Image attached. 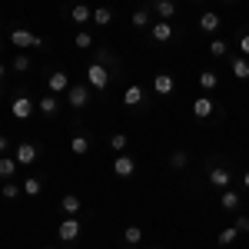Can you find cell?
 Instances as JSON below:
<instances>
[{
    "label": "cell",
    "mask_w": 249,
    "mask_h": 249,
    "mask_svg": "<svg viewBox=\"0 0 249 249\" xmlns=\"http://www.w3.org/2000/svg\"><path fill=\"white\" fill-rule=\"evenodd\" d=\"M47 87H50V93H57V96H60V93H67L73 83H70V77H67L63 70H53V73L47 77Z\"/></svg>",
    "instance_id": "12"
},
{
    "label": "cell",
    "mask_w": 249,
    "mask_h": 249,
    "mask_svg": "<svg viewBox=\"0 0 249 249\" xmlns=\"http://www.w3.org/2000/svg\"><path fill=\"white\" fill-rule=\"evenodd\" d=\"M7 150H10V140H7V136H0V156H7Z\"/></svg>",
    "instance_id": "38"
},
{
    "label": "cell",
    "mask_w": 249,
    "mask_h": 249,
    "mask_svg": "<svg viewBox=\"0 0 249 249\" xmlns=\"http://www.w3.org/2000/svg\"><path fill=\"white\" fill-rule=\"evenodd\" d=\"M226 3H236V0H226Z\"/></svg>",
    "instance_id": "44"
},
{
    "label": "cell",
    "mask_w": 249,
    "mask_h": 249,
    "mask_svg": "<svg viewBox=\"0 0 249 249\" xmlns=\"http://www.w3.org/2000/svg\"><path fill=\"white\" fill-rule=\"evenodd\" d=\"M230 70L236 80H249V60L246 57H232L230 60Z\"/></svg>",
    "instance_id": "23"
},
{
    "label": "cell",
    "mask_w": 249,
    "mask_h": 249,
    "mask_svg": "<svg viewBox=\"0 0 249 249\" xmlns=\"http://www.w3.org/2000/svg\"><path fill=\"white\" fill-rule=\"evenodd\" d=\"M123 243H126V246H140V243H143V230H140V226H126V230H123Z\"/></svg>",
    "instance_id": "28"
},
{
    "label": "cell",
    "mask_w": 249,
    "mask_h": 249,
    "mask_svg": "<svg viewBox=\"0 0 249 249\" xmlns=\"http://www.w3.org/2000/svg\"><path fill=\"white\" fill-rule=\"evenodd\" d=\"M236 47H239V57H246V60H249V34H243Z\"/></svg>",
    "instance_id": "36"
},
{
    "label": "cell",
    "mask_w": 249,
    "mask_h": 249,
    "mask_svg": "<svg viewBox=\"0 0 249 249\" xmlns=\"http://www.w3.org/2000/svg\"><path fill=\"white\" fill-rule=\"evenodd\" d=\"M73 43H77L80 50H90V47H96V40H93V34H90V30H80L77 37H73Z\"/></svg>",
    "instance_id": "33"
},
{
    "label": "cell",
    "mask_w": 249,
    "mask_h": 249,
    "mask_svg": "<svg viewBox=\"0 0 249 249\" xmlns=\"http://www.w3.org/2000/svg\"><path fill=\"white\" fill-rule=\"evenodd\" d=\"M3 47H7V43H3V37H0V50H3Z\"/></svg>",
    "instance_id": "41"
},
{
    "label": "cell",
    "mask_w": 249,
    "mask_h": 249,
    "mask_svg": "<svg viewBox=\"0 0 249 249\" xmlns=\"http://www.w3.org/2000/svg\"><path fill=\"white\" fill-rule=\"evenodd\" d=\"M153 90H156V96H170L173 90H176V80H173V73H156L153 77Z\"/></svg>",
    "instance_id": "13"
},
{
    "label": "cell",
    "mask_w": 249,
    "mask_h": 249,
    "mask_svg": "<svg viewBox=\"0 0 249 249\" xmlns=\"http://www.w3.org/2000/svg\"><path fill=\"white\" fill-rule=\"evenodd\" d=\"M143 100H146V96H143V87H140V83H130L126 93H123V103H126L130 110H136V107H143Z\"/></svg>",
    "instance_id": "16"
},
{
    "label": "cell",
    "mask_w": 249,
    "mask_h": 249,
    "mask_svg": "<svg viewBox=\"0 0 249 249\" xmlns=\"http://www.w3.org/2000/svg\"><path fill=\"white\" fill-rule=\"evenodd\" d=\"M0 96H3V83H0Z\"/></svg>",
    "instance_id": "42"
},
{
    "label": "cell",
    "mask_w": 249,
    "mask_h": 249,
    "mask_svg": "<svg viewBox=\"0 0 249 249\" xmlns=\"http://www.w3.org/2000/svg\"><path fill=\"white\" fill-rule=\"evenodd\" d=\"M126 146H130V136L126 133H113L110 136V150H113V153H123Z\"/></svg>",
    "instance_id": "32"
},
{
    "label": "cell",
    "mask_w": 249,
    "mask_h": 249,
    "mask_svg": "<svg viewBox=\"0 0 249 249\" xmlns=\"http://www.w3.org/2000/svg\"><path fill=\"white\" fill-rule=\"evenodd\" d=\"M239 203H243V196H239L236 190H219V206H223L226 213H236Z\"/></svg>",
    "instance_id": "17"
},
{
    "label": "cell",
    "mask_w": 249,
    "mask_h": 249,
    "mask_svg": "<svg viewBox=\"0 0 249 249\" xmlns=\"http://www.w3.org/2000/svg\"><path fill=\"white\" fill-rule=\"evenodd\" d=\"M186 163H190V153L186 150H173L170 153V170H186Z\"/></svg>",
    "instance_id": "27"
},
{
    "label": "cell",
    "mask_w": 249,
    "mask_h": 249,
    "mask_svg": "<svg viewBox=\"0 0 249 249\" xmlns=\"http://www.w3.org/2000/svg\"><path fill=\"white\" fill-rule=\"evenodd\" d=\"M136 30H143V27H150V10H133V17H130Z\"/></svg>",
    "instance_id": "34"
},
{
    "label": "cell",
    "mask_w": 249,
    "mask_h": 249,
    "mask_svg": "<svg viewBox=\"0 0 249 249\" xmlns=\"http://www.w3.org/2000/svg\"><path fill=\"white\" fill-rule=\"evenodd\" d=\"M243 186H246V190H249V170L243 173Z\"/></svg>",
    "instance_id": "39"
},
{
    "label": "cell",
    "mask_w": 249,
    "mask_h": 249,
    "mask_svg": "<svg viewBox=\"0 0 249 249\" xmlns=\"http://www.w3.org/2000/svg\"><path fill=\"white\" fill-rule=\"evenodd\" d=\"M20 186H23V196H40V190H43V179H40V176H27Z\"/></svg>",
    "instance_id": "26"
},
{
    "label": "cell",
    "mask_w": 249,
    "mask_h": 249,
    "mask_svg": "<svg viewBox=\"0 0 249 249\" xmlns=\"http://www.w3.org/2000/svg\"><path fill=\"white\" fill-rule=\"evenodd\" d=\"M219 23H223V17H219L216 10H206V14L199 17V30H203V34H216V30H219Z\"/></svg>",
    "instance_id": "19"
},
{
    "label": "cell",
    "mask_w": 249,
    "mask_h": 249,
    "mask_svg": "<svg viewBox=\"0 0 249 249\" xmlns=\"http://www.w3.org/2000/svg\"><path fill=\"white\" fill-rule=\"evenodd\" d=\"M63 100H67L73 110H83V107L90 103V83H73V87L63 93Z\"/></svg>",
    "instance_id": "2"
},
{
    "label": "cell",
    "mask_w": 249,
    "mask_h": 249,
    "mask_svg": "<svg viewBox=\"0 0 249 249\" xmlns=\"http://www.w3.org/2000/svg\"><path fill=\"white\" fill-rule=\"evenodd\" d=\"M232 183V173L226 166H210V186L213 190H230Z\"/></svg>",
    "instance_id": "9"
},
{
    "label": "cell",
    "mask_w": 249,
    "mask_h": 249,
    "mask_svg": "<svg viewBox=\"0 0 249 249\" xmlns=\"http://www.w3.org/2000/svg\"><path fill=\"white\" fill-rule=\"evenodd\" d=\"M60 210H63V216H77V213L83 210V203H80V196H73V193H67V196L60 199Z\"/></svg>",
    "instance_id": "20"
},
{
    "label": "cell",
    "mask_w": 249,
    "mask_h": 249,
    "mask_svg": "<svg viewBox=\"0 0 249 249\" xmlns=\"http://www.w3.org/2000/svg\"><path fill=\"white\" fill-rule=\"evenodd\" d=\"M226 53H230V43H226V37H213V40H210V57L223 60Z\"/></svg>",
    "instance_id": "24"
},
{
    "label": "cell",
    "mask_w": 249,
    "mask_h": 249,
    "mask_svg": "<svg viewBox=\"0 0 249 249\" xmlns=\"http://www.w3.org/2000/svg\"><path fill=\"white\" fill-rule=\"evenodd\" d=\"M93 63H103V67H107L110 73H116V70L123 67V60L116 57L110 47H93Z\"/></svg>",
    "instance_id": "5"
},
{
    "label": "cell",
    "mask_w": 249,
    "mask_h": 249,
    "mask_svg": "<svg viewBox=\"0 0 249 249\" xmlns=\"http://www.w3.org/2000/svg\"><path fill=\"white\" fill-rule=\"evenodd\" d=\"M196 83H199V87H203V90L210 93V90H216V87H219V73H216V70H199Z\"/></svg>",
    "instance_id": "21"
},
{
    "label": "cell",
    "mask_w": 249,
    "mask_h": 249,
    "mask_svg": "<svg viewBox=\"0 0 249 249\" xmlns=\"http://www.w3.org/2000/svg\"><path fill=\"white\" fill-rule=\"evenodd\" d=\"M156 20H173L176 17V0H153Z\"/></svg>",
    "instance_id": "18"
},
{
    "label": "cell",
    "mask_w": 249,
    "mask_h": 249,
    "mask_svg": "<svg viewBox=\"0 0 249 249\" xmlns=\"http://www.w3.org/2000/svg\"><path fill=\"white\" fill-rule=\"evenodd\" d=\"M47 249H57V246H47Z\"/></svg>",
    "instance_id": "45"
},
{
    "label": "cell",
    "mask_w": 249,
    "mask_h": 249,
    "mask_svg": "<svg viewBox=\"0 0 249 249\" xmlns=\"http://www.w3.org/2000/svg\"><path fill=\"white\" fill-rule=\"evenodd\" d=\"M34 110H37V100H30L27 93L14 96V103H10V116H14V120H30Z\"/></svg>",
    "instance_id": "3"
},
{
    "label": "cell",
    "mask_w": 249,
    "mask_h": 249,
    "mask_svg": "<svg viewBox=\"0 0 249 249\" xmlns=\"http://www.w3.org/2000/svg\"><path fill=\"white\" fill-rule=\"evenodd\" d=\"M216 113V103H213L210 96H199V100H193V116L196 120H210Z\"/></svg>",
    "instance_id": "15"
},
{
    "label": "cell",
    "mask_w": 249,
    "mask_h": 249,
    "mask_svg": "<svg viewBox=\"0 0 249 249\" xmlns=\"http://www.w3.org/2000/svg\"><path fill=\"white\" fill-rule=\"evenodd\" d=\"M110 20H113V10H110V7H96L93 10V23L96 27H107Z\"/></svg>",
    "instance_id": "31"
},
{
    "label": "cell",
    "mask_w": 249,
    "mask_h": 249,
    "mask_svg": "<svg viewBox=\"0 0 249 249\" xmlns=\"http://www.w3.org/2000/svg\"><path fill=\"white\" fill-rule=\"evenodd\" d=\"M10 43H14V47H23V50H30V47H43V37L30 34V30H23V27H17V30H10Z\"/></svg>",
    "instance_id": "4"
},
{
    "label": "cell",
    "mask_w": 249,
    "mask_h": 249,
    "mask_svg": "<svg viewBox=\"0 0 249 249\" xmlns=\"http://www.w3.org/2000/svg\"><path fill=\"white\" fill-rule=\"evenodd\" d=\"M10 67H14V73H27V70H30V57H27V53H17Z\"/></svg>",
    "instance_id": "35"
},
{
    "label": "cell",
    "mask_w": 249,
    "mask_h": 249,
    "mask_svg": "<svg viewBox=\"0 0 249 249\" xmlns=\"http://www.w3.org/2000/svg\"><path fill=\"white\" fill-rule=\"evenodd\" d=\"M0 27H3V20H0Z\"/></svg>",
    "instance_id": "46"
},
{
    "label": "cell",
    "mask_w": 249,
    "mask_h": 249,
    "mask_svg": "<svg viewBox=\"0 0 249 249\" xmlns=\"http://www.w3.org/2000/svg\"><path fill=\"white\" fill-rule=\"evenodd\" d=\"M136 173V160L130 153H116V160H113V176L116 179H130Z\"/></svg>",
    "instance_id": "6"
},
{
    "label": "cell",
    "mask_w": 249,
    "mask_h": 249,
    "mask_svg": "<svg viewBox=\"0 0 249 249\" xmlns=\"http://www.w3.org/2000/svg\"><path fill=\"white\" fill-rule=\"evenodd\" d=\"M232 226L239 230V236H243V232H249V216H236V223H232Z\"/></svg>",
    "instance_id": "37"
},
{
    "label": "cell",
    "mask_w": 249,
    "mask_h": 249,
    "mask_svg": "<svg viewBox=\"0 0 249 249\" xmlns=\"http://www.w3.org/2000/svg\"><path fill=\"white\" fill-rule=\"evenodd\" d=\"M193 3H203V0H193Z\"/></svg>",
    "instance_id": "43"
},
{
    "label": "cell",
    "mask_w": 249,
    "mask_h": 249,
    "mask_svg": "<svg viewBox=\"0 0 249 249\" xmlns=\"http://www.w3.org/2000/svg\"><path fill=\"white\" fill-rule=\"evenodd\" d=\"M60 239L63 243H73V239H80V219H73V216H67L63 223H60Z\"/></svg>",
    "instance_id": "14"
},
{
    "label": "cell",
    "mask_w": 249,
    "mask_h": 249,
    "mask_svg": "<svg viewBox=\"0 0 249 249\" xmlns=\"http://www.w3.org/2000/svg\"><path fill=\"white\" fill-rule=\"evenodd\" d=\"M236 239H239V230H236V226H226V230H223L219 236H216V243H219L223 249H226V246H232Z\"/></svg>",
    "instance_id": "29"
},
{
    "label": "cell",
    "mask_w": 249,
    "mask_h": 249,
    "mask_svg": "<svg viewBox=\"0 0 249 249\" xmlns=\"http://www.w3.org/2000/svg\"><path fill=\"white\" fill-rule=\"evenodd\" d=\"M87 83H90V90L103 93V90L110 87V70H107L103 63H90V67H87Z\"/></svg>",
    "instance_id": "1"
},
{
    "label": "cell",
    "mask_w": 249,
    "mask_h": 249,
    "mask_svg": "<svg viewBox=\"0 0 249 249\" xmlns=\"http://www.w3.org/2000/svg\"><path fill=\"white\" fill-rule=\"evenodd\" d=\"M20 193H23V186H17V183H14V179H7V183H3V186H0V196H3V199H10V203H14V199H17Z\"/></svg>",
    "instance_id": "30"
},
{
    "label": "cell",
    "mask_w": 249,
    "mask_h": 249,
    "mask_svg": "<svg viewBox=\"0 0 249 249\" xmlns=\"http://www.w3.org/2000/svg\"><path fill=\"white\" fill-rule=\"evenodd\" d=\"M17 160L14 156H0V179H14V173H17Z\"/></svg>",
    "instance_id": "25"
},
{
    "label": "cell",
    "mask_w": 249,
    "mask_h": 249,
    "mask_svg": "<svg viewBox=\"0 0 249 249\" xmlns=\"http://www.w3.org/2000/svg\"><path fill=\"white\" fill-rule=\"evenodd\" d=\"M70 153H73V156H87V153H90V136L77 133L73 140H70Z\"/></svg>",
    "instance_id": "22"
},
{
    "label": "cell",
    "mask_w": 249,
    "mask_h": 249,
    "mask_svg": "<svg viewBox=\"0 0 249 249\" xmlns=\"http://www.w3.org/2000/svg\"><path fill=\"white\" fill-rule=\"evenodd\" d=\"M63 17H70L73 23H77V27H87V23L93 20V10H90L87 3H73L70 10H63Z\"/></svg>",
    "instance_id": "8"
},
{
    "label": "cell",
    "mask_w": 249,
    "mask_h": 249,
    "mask_svg": "<svg viewBox=\"0 0 249 249\" xmlns=\"http://www.w3.org/2000/svg\"><path fill=\"white\" fill-rule=\"evenodd\" d=\"M40 156V146H34V143H20L17 150H14V160H17L20 166H34Z\"/></svg>",
    "instance_id": "7"
},
{
    "label": "cell",
    "mask_w": 249,
    "mask_h": 249,
    "mask_svg": "<svg viewBox=\"0 0 249 249\" xmlns=\"http://www.w3.org/2000/svg\"><path fill=\"white\" fill-rule=\"evenodd\" d=\"M150 37H153L156 43H170L173 40V23L170 20H153V23H150Z\"/></svg>",
    "instance_id": "10"
},
{
    "label": "cell",
    "mask_w": 249,
    "mask_h": 249,
    "mask_svg": "<svg viewBox=\"0 0 249 249\" xmlns=\"http://www.w3.org/2000/svg\"><path fill=\"white\" fill-rule=\"evenodd\" d=\"M37 110H40L43 116H47V120H53V116L60 113V96H57V93L40 96V100H37Z\"/></svg>",
    "instance_id": "11"
},
{
    "label": "cell",
    "mask_w": 249,
    "mask_h": 249,
    "mask_svg": "<svg viewBox=\"0 0 249 249\" xmlns=\"http://www.w3.org/2000/svg\"><path fill=\"white\" fill-rule=\"evenodd\" d=\"M3 73H7V67H3V63H0V80H3Z\"/></svg>",
    "instance_id": "40"
}]
</instances>
